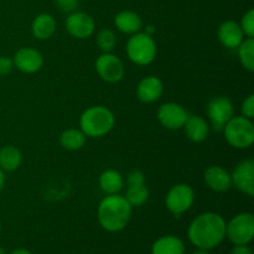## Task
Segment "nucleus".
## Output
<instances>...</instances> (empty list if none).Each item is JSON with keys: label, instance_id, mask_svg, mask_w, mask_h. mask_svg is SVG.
<instances>
[{"label": "nucleus", "instance_id": "1", "mask_svg": "<svg viewBox=\"0 0 254 254\" xmlns=\"http://www.w3.org/2000/svg\"><path fill=\"white\" fill-rule=\"evenodd\" d=\"M188 237L195 247L206 251L212 250L225 240L226 221L218 213H201L189 226Z\"/></svg>", "mask_w": 254, "mask_h": 254}, {"label": "nucleus", "instance_id": "2", "mask_svg": "<svg viewBox=\"0 0 254 254\" xmlns=\"http://www.w3.org/2000/svg\"><path fill=\"white\" fill-rule=\"evenodd\" d=\"M98 221L108 232H119L124 230L130 220L131 206L124 196L119 193L108 195L98 206Z\"/></svg>", "mask_w": 254, "mask_h": 254}, {"label": "nucleus", "instance_id": "3", "mask_svg": "<svg viewBox=\"0 0 254 254\" xmlns=\"http://www.w3.org/2000/svg\"><path fill=\"white\" fill-rule=\"evenodd\" d=\"M116 117L113 112L104 106L87 108L79 118V127L83 134L89 138H101L113 129Z\"/></svg>", "mask_w": 254, "mask_h": 254}, {"label": "nucleus", "instance_id": "4", "mask_svg": "<svg viewBox=\"0 0 254 254\" xmlns=\"http://www.w3.org/2000/svg\"><path fill=\"white\" fill-rule=\"evenodd\" d=\"M225 139L236 149H247L254 141V126L246 117L233 116L223 127Z\"/></svg>", "mask_w": 254, "mask_h": 254}, {"label": "nucleus", "instance_id": "5", "mask_svg": "<svg viewBox=\"0 0 254 254\" xmlns=\"http://www.w3.org/2000/svg\"><path fill=\"white\" fill-rule=\"evenodd\" d=\"M127 55L133 64L146 66L155 60L156 44L150 35L136 32L127 42Z\"/></svg>", "mask_w": 254, "mask_h": 254}, {"label": "nucleus", "instance_id": "6", "mask_svg": "<svg viewBox=\"0 0 254 254\" xmlns=\"http://www.w3.org/2000/svg\"><path fill=\"white\" fill-rule=\"evenodd\" d=\"M254 236V216L250 212L236 215L226 223V237L233 245H248Z\"/></svg>", "mask_w": 254, "mask_h": 254}, {"label": "nucleus", "instance_id": "7", "mask_svg": "<svg viewBox=\"0 0 254 254\" xmlns=\"http://www.w3.org/2000/svg\"><path fill=\"white\" fill-rule=\"evenodd\" d=\"M193 202H195V191L188 184H178L173 186L165 197L166 208L178 217L190 210Z\"/></svg>", "mask_w": 254, "mask_h": 254}, {"label": "nucleus", "instance_id": "8", "mask_svg": "<svg viewBox=\"0 0 254 254\" xmlns=\"http://www.w3.org/2000/svg\"><path fill=\"white\" fill-rule=\"evenodd\" d=\"M94 67H96L98 76L103 81L109 82V83L119 82L126 73L123 62L118 56L111 54V52H103L102 55H99L96 60Z\"/></svg>", "mask_w": 254, "mask_h": 254}, {"label": "nucleus", "instance_id": "9", "mask_svg": "<svg viewBox=\"0 0 254 254\" xmlns=\"http://www.w3.org/2000/svg\"><path fill=\"white\" fill-rule=\"evenodd\" d=\"M235 108L230 98L223 96L215 97L207 106V116L210 118L211 126L216 130H221L233 117Z\"/></svg>", "mask_w": 254, "mask_h": 254}, {"label": "nucleus", "instance_id": "10", "mask_svg": "<svg viewBox=\"0 0 254 254\" xmlns=\"http://www.w3.org/2000/svg\"><path fill=\"white\" fill-rule=\"evenodd\" d=\"M232 186L248 196L254 195V161L245 159L240 161L231 174Z\"/></svg>", "mask_w": 254, "mask_h": 254}, {"label": "nucleus", "instance_id": "11", "mask_svg": "<svg viewBox=\"0 0 254 254\" xmlns=\"http://www.w3.org/2000/svg\"><path fill=\"white\" fill-rule=\"evenodd\" d=\"M189 114L183 106L174 102H168L159 107L158 119L160 124L170 130L181 129L188 119Z\"/></svg>", "mask_w": 254, "mask_h": 254}, {"label": "nucleus", "instance_id": "12", "mask_svg": "<svg viewBox=\"0 0 254 254\" xmlns=\"http://www.w3.org/2000/svg\"><path fill=\"white\" fill-rule=\"evenodd\" d=\"M96 29L93 17L86 12H71L66 19V30L71 36L83 40L92 36Z\"/></svg>", "mask_w": 254, "mask_h": 254}, {"label": "nucleus", "instance_id": "13", "mask_svg": "<svg viewBox=\"0 0 254 254\" xmlns=\"http://www.w3.org/2000/svg\"><path fill=\"white\" fill-rule=\"evenodd\" d=\"M12 64L24 73H36L44 66V57L32 47H21L15 52Z\"/></svg>", "mask_w": 254, "mask_h": 254}, {"label": "nucleus", "instance_id": "14", "mask_svg": "<svg viewBox=\"0 0 254 254\" xmlns=\"http://www.w3.org/2000/svg\"><path fill=\"white\" fill-rule=\"evenodd\" d=\"M164 84L156 76H148L139 82L136 87V97L143 103H154L163 96Z\"/></svg>", "mask_w": 254, "mask_h": 254}, {"label": "nucleus", "instance_id": "15", "mask_svg": "<svg viewBox=\"0 0 254 254\" xmlns=\"http://www.w3.org/2000/svg\"><path fill=\"white\" fill-rule=\"evenodd\" d=\"M203 180L208 189L216 192H226L232 188L231 174L218 165L210 166L203 174Z\"/></svg>", "mask_w": 254, "mask_h": 254}, {"label": "nucleus", "instance_id": "16", "mask_svg": "<svg viewBox=\"0 0 254 254\" xmlns=\"http://www.w3.org/2000/svg\"><path fill=\"white\" fill-rule=\"evenodd\" d=\"M218 40L227 49H237L245 40V34L241 29L240 24L232 20L223 21L217 31Z\"/></svg>", "mask_w": 254, "mask_h": 254}, {"label": "nucleus", "instance_id": "17", "mask_svg": "<svg viewBox=\"0 0 254 254\" xmlns=\"http://www.w3.org/2000/svg\"><path fill=\"white\" fill-rule=\"evenodd\" d=\"M183 128L185 129L186 136L193 143H201L205 140L210 131L207 122L200 116H189Z\"/></svg>", "mask_w": 254, "mask_h": 254}, {"label": "nucleus", "instance_id": "18", "mask_svg": "<svg viewBox=\"0 0 254 254\" xmlns=\"http://www.w3.org/2000/svg\"><path fill=\"white\" fill-rule=\"evenodd\" d=\"M56 31V20L50 14H40L31 24V32L37 40H47Z\"/></svg>", "mask_w": 254, "mask_h": 254}, {"label": "nucleus", "instance_id": "19", "mask_svg": "<svg viewBox=\"0 0 254 254\" xmlns=\"http://www.w3.org/2000/svg\"><path fill=\"white\" fill-rule=\"evenodd\" d=\"M114 24L119 31L131 35L140 31L141 26H143L140 16L134 11H129V10L118 12L114 17Z\"/></svg>", "mask_w": 254, "mask_h": 254}, {"label": "nucleus", "instance_id": "20", "mask_svg": "<svg viewBox=\"0 0 254 254\" xmlns=\"http://www.w3.org/2000/svg\"><path fill=\"white\" fill-rule=\"evenodd\" d=\"M185 245L176 236H163L154 242L151 254H184Z\"/></svg>", "mask_w": 254, "mask_h": 254}, {"label": "nucleus", "instance_id": "21", "mask_svg": "<svg viewBox=\"0 0 254 254\" xmlns=\"http://www.w3.org/2000/svg\"><path fill=\"white\" fill-rule=\"evenodd\" d=\"M124 179L119 171L109 169V170L103 171L99 176V186L101 190L107 195H114L119 193V191L123 189Z\"/></svg>", "mask_w": 254, "mask_h": 254}, {"label": "nucleus", "instance_id": "22", "mask_svg": "<svg viewBox=\"0 0 254 254\" xmlns=\"http://www.w3.org/2000/svg\"><path fill=\"white\" fill-rule=\"evenodd\" d=\"M21 160L22 155L16 146L6 145L0 149V169L2 171H15L21 164Z\"/></svg>", "mask_w": 254, "mask_h": 254}, {"label": "nucleus", "instance_id": "23", "mask_svg": "<svg viewBox=\"0 0 254 254\" xmlns=\"http://www.w3.org/2000/svg\"><path fill=\"white\" fill-rule=\"evenodd\" d=\"M60 143L66 150H78L86 143V135L81 129L69 128L62 131L61 136H60Z\"/></svg>", "mask_w": 254, "mask_h": 254}, {"label": "nucleus", "instance_id": "24", "mask_svg": "<svg viewBox=\"0 0 254 254\" xmlns=\"http://www.w3.org/2000/svg\"><path fill=\"white\" fill-rule=\"evenodd\" d=\"M238 59L241 64L245 67L247 71H254V39L248 37L242 41V44L237 47Z\"/></svg>", "mask_w": 254, "mask_h": 254}, {"label": "nucleus", "instance_id": "25", "mask_svg": "<svg viewBox=\"0 0 254 254\" xmlns=\"http://www.w3.org/2000/svg\"><path fill=\"white\" fill-rule=\"evenodd\" d=\"M126 200L131 207H138L145 203L149 198V190L144 184L140 185H128L126 192Z\"/></svg>", "mask_w": 254, "mask_h": 254}, {"label": "nucleus", "instance_id": "26", "mask_svg": "<svg viewBox=\"0 0 254 254\" xmlns=\"http://www.w3.org/2000/svg\"><path fill=\"white\" fill-rule=\"evenodd\" d=\"M117 37L112 30L104 29L97 34V45L103 52H111L116 47Z\"/></svg>", "mask_w": 254, "mask_h": 254}, {"label": "nucleus", "instance_id": "27", "mask_svg": "<svg viewBox=\"0 0 254 254\" xmlns=\"http://www.w3.org/2000/svg\"><path fill=\"white\" fill-rule=\"evenodd\" d=\"M240 26L246 36L247 37L254 36V10L253 9L248 10V11L243 15Z\"/></svg>", "mask_w": 254, "mask_h": 254}, {"label": "nucleus", "instance_id": "28", "mask_svg": "<svg viewBox=\"0 0 254 254\" xmlns=\"http://www.w3.org/2000/svg\"><path fill=\"white\" fill-rule=\"evenodd\" d=\"M242 116L248 119H252L254 117V94H250L247 98L243 101L242 107H241Z\"/></svg>", "mask_w": 254, "mask_h": 254}, {"label": "nucleus", "instance_id": "29", "mask_svg": "<svg viewBox=\"0 0 254 254\" xmlns=\"http://www.w3.org/2000/svg\"><path fill=\"white\" fill-rule=\"evenodd\" d=\"M144 174L140 170H133L128 174V178H127V184L128 185H140L144 184Z\"/></svg>", "mask_w": 254, "mask_h": 254}, {"label": "nucleus", "instance_id": "30", "mask_svg": "<svg viewBox=\"0 0 254 254\" xmlns=\"http://www.w3.org/2000/svg\"><path fill=\"white\" fill-rule=\"evenodd\" d=\"M57 6L64 12H73L78 5V0H56Z\"/></svg>", "mask_w": 254, "mask_h": 254}, {"label": "nucleus", "instance_id": "31", "mask_svg": "<svg viewBox=\"0 0 254 254\" xmlns=\"http://www.w3.org/2000/svg\"><path fill=\"white\" fill-rule=\"evenodd\" d=\"M12 68H14L12 59H9L6 56H0V76L9 74Z\"/></svg>", "mask_w": 254, "mask_h": 254}, {"label": "nucleus", "instance_id": "32", "mask_svg": "<svg viewBox=\"0 0 254 254\" xmlns=\"http://www.w3.org/2000/svg\"><path fill=\"white\" fill-rule=\"evenodd\" d=\"M231 254H252V251L248 245H236Z\"/></svg>", "mask_w": 254, "mask_h": 254}, {"label": "nucleus", "instance_id": "33", "mask_svg": "<svg viewBox=\"0 0 254 254\" xmlns=\"http://www.w3.org/2000/svg\"><path fill=\"white\" fill-rule=\"evenodd\" d=\"M4 185H5V175H4V171L0 169V192H1L2 189H4Z\"/></svg>", "mask_w": 254, "mask_h": 254}, {"label": "nucleus", "instance_id": "34", "mask_svg": "<svg viewBox=\"0 0 254 254\" xmlns=\"http://www.w3.org/2000/svg\"><path fill=\"white\" fill-rule=\"evenodd\" d=\"M10 254H31V252L27 250H25V248H17V250L12 251Z\"/></svg>", "mask_w": 254, "mask_h": 254}, {"label": "nucleus", "instance_id": "35", "mask_svg": "<svg viewBox=\"0 0 254 254\" xmlns=\"http://www.w3.org/2000/svg\"><path fill=\"white\" fill-rule=\"evenodd\" d=\"M144 32H145L146 35H150V36H151V35H153L154 32H155V29H154L153 26H148V27H146L145 31H144Z\"/></svg>", "mask_w": 254, "mask_h": 254}, {"label": "nucleus", "instance_id": "36", "mask_svg": "<svg viewBox=\"0 0 254 254\" xmlns=\"http://www.w3.org/2000/svg\"><path fill=\"white\" fill-rule=\"evenodd\" d=\"M192 254H210L206 250H201V248H197V251H195Z\"/></svg>", "mask_w": 254, "mask_h": 254}, {"label": "nucleus", "instance_id": "37", "mask_svg": "<svg viewBox=\"0 0 254 254\" xmlns=\"http://www.w3.org/2000/svg\"><path fill=\"white\" fill-rule=\"evenodd\" d=\"M0 254H6V252H5V250H4V248H1V247H0Z\"/></svg>", "mask_w": 254, "mask_h": 254}, {"label": "nucleus", "instance_id": "38", "mask_svg": "<svg viewBox=\"0 0 254 254\" xmlns=\"http://www.w3.org/2000/svg\"><path fill=\"white\" fill-rule=\"evenodd\" d=\"M0 231H1V223H0Z\"/></svg>", "mask_w": 254, "mask_h": 254}]
</instances>
